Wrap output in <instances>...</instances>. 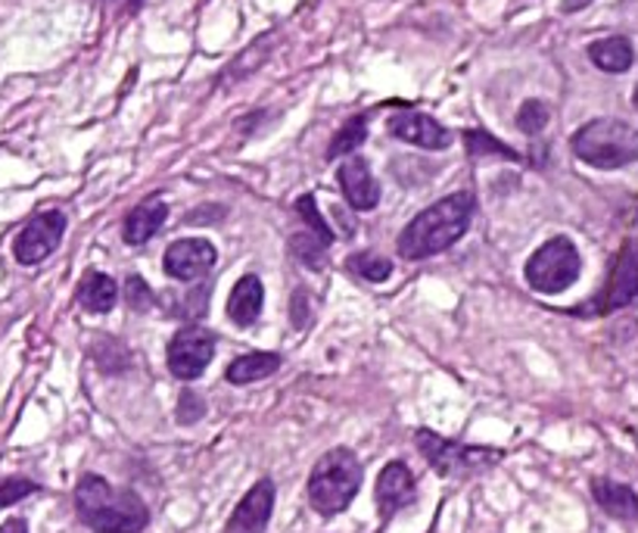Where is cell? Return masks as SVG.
Listing matches in <instances>:
<instances>
[{"label": "cell", "mask_w": 638, "mask_h": 533, "mask_svg": "<svg viewBox=\"0 0 638 533\" xmlns=\"http://www.w3.org/2000/svg\"><path fill=\"white\" fill-rule=\"evenodd\" d=\"M75 512L94 533H141L150 509L134 490H119L100 475H81L75 483Z\"/></svg>", "instance_id": "obj_1"}, {"label": "cell", "mask_w": 638, "mask_h": 533, "mask_svg": "<svg viewBox=\"0 0 638 533\" xmlns=\"http://www.w3.org/2000/svg\"><path fill=\"white\" fill-rule=\"evenodd\" d=\"M474 219V197L471 194H452L446 200L427 206L420 216L405 225V231L399 235V250L405 259H430L449 250L452 243L468 235Z\"/></svg>", "instance_id": "obj_2"}, {"label": "cell", "mask_w": 638, "mask_h": 533, "mask_svg": "<svg viewBox=\"0 0 638 533\" xmlns=\"http://www.w3.org/2000/svg\"><path fill=\"white\" fill-rule=\"evenodd\" d=\"M359 487H362V461H359V456L346 446L328 449L321 459L315 461L309 475L311 509L324 518L340 515L352 505Z\"/></svg>", "instance_id": "obj_3"}, {"label": "cell", "mask_w": 638, "mask_h": 533, "mask_svg": "<svg viewBox=\"0 0 638 533\" xmlns=\"http://www.w3.org/2000/svg\"><path fill=\"white\" fill-rule=\"evenodd\" d=\"M573 153L595 168H620L638 160V131L620 119H595L573 134Z\"/></svg>", "instance_id": "obj_4"}, {"label": "cell", "mask_w": 638, "mask_h": 533, "mask_svg": "<svg viewBox=\"0 0 638 533\" xmlns=\"http://www.w3.org/2000/svg\"><path fill=\"white\" fill-rule=\"evenodd\" d=\"M420 456L433 465V471L442 478H474L495 468L502 461V449H490V446H468V443L449 440V437H439L433 431H418L415 434Z\"/></svg>", "instance_id": "obj_5"}, {"label": "cell", "mask_w": 638, "mask_h": 533, "mask_svg": "<svg viewBox=\"0 0 638 533\" xmlns=\"http://www.w3.org/2000/svg\"><path fill=\"white\" fill-rule=\"evenodd\" d=\"M580 269L583 262H580L573 240L551 238L527 259L524 275H527L529 287L539 294H564L570 284H576Z\"/></svg>", "instance_id": "obj_6"}, {"label": "cell", "mask_w": 638, "mask_h": 533, "mask_svg": "<svg viewBox=\"0 0 638 533\" xmlns=\"http://www.w3.org/2000/svg\"><path fill=\"white\" fill-rule=\"evenodd\" d=\"M216 356V334L202 325H187L182 331L172 337L168 352H165V362L168 371L182 381H197L206 366L212 362Z\"/></svg>", "instance_id": "obj_7"}, {"label": "cell", "mask_w": 638, "mask_h": 533, "mask_svg": "<svg viewBox=\"0 0 638 533\" xmlns=\"http://www.w3.org/2000/svg\"><path fill=\"white\" fill-rule=\"evenodd\" d=\"M66 235V216L59 209H47L29 221L13 240V257L22 265H37L54 253Z\"/></svg>", "instance_id": "obj_8"}, {"label": "cell", "mask_w": 638, "mask_h": 533, "mask_svg": "<svg viewBox=\"0 0 638 533\" xmlns=\"http://www.w3.org/2000/svg\"><path fill=\"white\" fill-rule=\"evenodd\" d=\"M216 259H219V253H216V247L209 240L184 238L175 240L165 250L163 269L165 275H172L175 281H200L216 265Z\"/></svg>", "instance_id": "obj_9"}, {"label": "cell", "mask_w": 638, "mask_h": 533, "mask_svg": "<svg viewBox=\"0 0 638 533\" xmlns=\"http://www.w3.org/2000/svg\"><path fill=\"white\" fill-rule=\"evenodd\" d=\"M374 499H377L381 518L399 515L402 509H408L418 499V483H415V475L408 471L405 461H389L377 475Z\"/></svg>", "instance_id": "obj_10"}, {"label": "cell", "mask_w": 638, "mask_h": 533, "mask_svg": "<svg viewBox=\"0 0 638 533\" xmlns=\"http://www.w3.org/2000/svg\"><path fill=\"white\" fill-rule=\"evenodd\" d=\"M274 512V483L262 478L246 497L240 499L221 533H265Z\"/></svg>", "instance_id": "obj_11"}, {"label": "cell", "mask_w": 638, "mask_h": 533, "mask_svg": "<svg viewBox=\"0 0 638 533\" xmlns=\"http://www.w3.org/2000/svg\"><path fill=\"white\" fill-rule=\"evenodd\" d=\"M638 296V250L636 247H623V253L614 262L610 281L604 287V294L598 296L595 313H614L629 306Z\"/></svg>", "instance_id": "obj_12"}, {"label": "cell", "mask_w": 638, "mask_h": 533, "mask_svg": "<svg viewBox=\"0 0 638 533\" xmlns=\"http://www.w3.org/2000/svg\"><path fill=\"white\" fill-rule=\"evenodd\" d=\"M389 134H396L399 141H408V144H418L424 150H442L452 144V134L442 129L437 119L415 110L396 112L389 119Z\"/></svg>", "instance_id": "obj_13"}, {"label": "cell", "mask_w": 638, "mask_h": 533, "mask_svg": "<svg viewBox=\"0 0 638 533\" xmlns=\"http://www.w3.org/2000/svg\"><path fill=\"white\" fill-rule=\"evenodd\" d=\"M337 178H340V187H343V194H346V203L352 209H359V213H371L377 203H381V184L377 178L371 175V168L362 156H352L346 160L340 172H337Z\"/></svg>", "instance_id": "obj_14"}, {"label": "cell", "mask_w": 638, "mask_h": 533, "mask_svg": "<svg viewBox=\"0 0 638 533\" xmlns=\"http://www.w3.org/2000/svg\"><path fill=\"white\" fill-rule=\"evenodd\" d=\"M592 497L604 512L617 521H638V493L629 483H617L610 478L592 480Z\"/></svg>", "instance_id": "obj_15"}, {"label": "cell", "mask_w": 638, "mask_h": 533, "mask_svg": "<svg viewBox=\"0 0 638 533\" xmlns=\"http://www.w3.org/2000/svg\"><path fill=\"white\" fill-rule=\"evenodd\" d=\"M165 219H168V203L163 197H150L128 213L125 225H122V238L128 243H146L150 238H156V231L163 228Z\"/></svg>", "instance_id": "obj_16"}, {"label": "cell", "mask_w": 638, "mask_h": 533, "mask_svg": "<svg viewBox=\"0 0 638 533\" xmlns=\"http://www.w3.org/2000/svg\"><path fill=\"white\" fill-rule=\"evenodd\" d=\"M262 300H265V291H262V281L258 275H243L234 284V291L228 296V315L231 322H238L240 328L253 325L258 313H262Z\"/></svg>", "instance_id": "obj_17"}, {"label": "cell", "mask_w": 638, "mask_h": 533, "mask_svg": "<svg viewBox=\"0 0 638 533\" xmlns=\"http://www.w3.org/2000/svg\"><path fill=\"white\" fill-rule=\"evenodd\" d=\"M75 296H78L81 309H88V313H110L116 300H119V284L103 272H88L81 278Z\"/></svg>", "instance_id": "obj_18"}, {"label": "cell", "mask_w": 638, "mask_h": 533, "mask_svg": "<svg viewBox=\"0 0 638 533\" xmlns=\"http://www.w3.org/2000/svg\"><path fill=\"white\" fill-rule=\"evenodd\" d=\"M588 56H592V63H595L598 69H604V73H626V69L632 66V59H636L632 44L620 35L595 41V44L588 47Z\"/></svg>", "instance_id": "obj_19"}, {"label": "cell", "mask_w": 638, "mask_h": 533, "mask_svg": "<svg viewBox=\"0 0 638 533\" xmlns=\"http://www.w3.org/2000/svg\"><path fill=\"white\" fill-rule=\"evenodd\" d=\"M277 368H280V356H274V352H246V356H240L228 366V381L231 384H255V381L274 374Z\"/></svg>", "instance_id": "obj_20"}, {"label": "cell", "mask_w": 638, "mask_h": 533, "mask_svg": "<svg viewBox=\"0 0 638 533\" xmlns=\"http://www.w3.org/2000/svg\"><path fill=\"white\" fill-rule=\"evenodd\" d=\"M365 138H367L365 116L349 119L346 126L333 134V141H330V150H328V160H340V156H346V153H355V150L365 144Z\"/></svg>", "instance_id": "obj_21"}, {"label": "cell", "mask_w": 638, "mask_h": 533, "mask_svg": "<svg viewBox=\"0 0 638 533\" xmlns=\"http://www.w3.org/2000/svg\"><path fill=\"white\" fill-rule=\"evenodd\" d=\"M464 148H468V156H474V160H480V156H502V160H520L517 156V150H510L508 144H502L498 138H493V134H486V131H464Z\"/></svg>", "instance_id": "obj_22"}, {"label": "cell", "mask_w": 638, "mask_h": 533, "mask_svg": "<svg viewBox=\"0 0 638 533\" xmlns=\"http://www.w3.org/2000/svg\"><path fill=\"white\" fill-rule=\"evenodd\" d=\"M346 265L352 275L374 281V284H381V281L393 275V259L377 257V253H355V257H349Z\"/></svg>", "instance_id": "obj_23"}, {"label": "cell", "mask_w": 638, "mask_h": 533, "mask_svg": "<svg viewBox=\"0 0 638 533\" xmlns=\"http://www.w3.org/2000/svg\"><path fill=\"white\" fill-rule=\"evenodd\" d=\"M290 253L299 262H306L309 269H324L328 265V243L318 240L315 235H296V238H290Z\"/></svg>", "instance_id": "obj_24"}, {"label": "cell", "mask_w": 638, "mask_h": 533, "mask_svg": "<svg viewBox=\"0 0 638 533\" xmlns=\"http://www.w3.org/2000/svg\"><path fill=\"white\" fill-rule=\"evenodd\" d=\"M548 119H551V112H548V107L542 100H527V104L520 107V112H517V129L524 131V134H529V138H536V134L548 126Z\"/></svg>", "instance_id": "obj_25"}, {"label": "cell", "mask_w": 638, "mask_h": 533, "mask_svg": "<svg viewBox=\"0 0 638 533\" xmlns=\"http://www.w3.org/2000/svg\"><path fill=\"white\" fill-rule=\"evenodd\" d=\"M296 213L302 216V219L309 221L311 235L318 240H324V243H333V235H330V228L324 225V219H321V213H318V206H315V197L311 194H302L299 200H296Z\"/></svg>", "instance_id": "obj_26"}, {"label": "cell", "mask_w": 638, "mask_h": 533, "mask_svg": "<svg viewBox=\"0 0 638 533\" xmlns=\"http://www.w3.org/2000/svg\"><path fill=\"white\" fill-rule=\"evenodd\" d=\"M37 493V483L29 478H7L0 480V509H10L16 505L19 499H29Z\"/></svg>", "instance_id": "obj_27"}, {"label": "cell", "mask_w": 638, "mask_h": 533, "mask_svg": "<svg viewBox=\"0 0 638 533\" xmlns=\"http://www.w3.org/2000/svg\"><path fill=\"white\" fill-rule=\"evenodd\" d=\"M125 300L131 309H138V313H146L150 306H153V291H150V284H146L141 275H128L125 278Z\"/></svg>", "instance_id": "obj_28"}, {"label": "cell", "mask_w": 638, "mask_h": 533, "mask_svg": "<svg viewBox=\"0 0 638 533\" xmlns=\"http://www.w3.org/2000/svg\"><path fill=\"white\" fill-rule=\"evenodd\" d=\"M175 415H178V424H197L206 415V403H202L200 393H194V390H184L182 396H178V409H175Z\"/></svg>", "instance_id": "obj_29"}, {"label": "cell", "mask_w": 638, "mask_h": 533, "mask_svg": "<svg viewBox=\"0 0 638 533\" xmlns=\"http://www.w3.org/2000/svg\"><path fill=\"white\" fill-rule=\"evenodd\" d=\"M265 47H268V37L255 41L253 47H250V51H246L243 56H238V63H234V66L228 69V78H240V75L253 73L255 66H258V63H262V59L268 56V51H265Z\"/></svg>", "instance_id": "obj_30"}, {"label": "cell", "mask_w": 638, "mask_h": 533, "mask_svg": "<svg viewBox=\"0 0 638 533\" xmlns=\"http://www.w3.org/2000/svg\"><path fill=\"white\" fill-rule=\"evenodd\" d=\"M306 309H309V300H306V291H299V294H296V300L290 303L293 322H296L299 328H306V322H309V318H306Z\"/></svg>", "instance_id": "obj_31"}, {"label": "cell", "mask_w": 638, "mask_h": 533, "mask_svg": "<svg viewBox=\"0 0 638 533\" xmlns=\"http://www.w3.org/2000/svg\"><path fill=\"white\" fill-rule=\"evenodd\" d=\"M0 533H29V524L22 518H10V521L0 524Z\"/></svg>", "instance_id": "obj_32"}, {"label": "cell", "mask_w": 638, "mask_h": 533, "mask_svg": "<svg viewBox=\"0 0 638 533\" xmlns=\"http://www.w3.org/2000/svg\"><path fill=\"white\" fill-rule=\"evenodd\" d=\"M588 3H592V0H561V10H564V13H576V10H585Z\"/></svg>", "instance_id": "obj_33"}, {"label": "cell", "mask_w": 638, "mask_h": 533, "mask_svg": "<svg viewBox=\"0 0 638 533\" xmlns=\"http://www.w3.org/2000/svg\"><path fill=\"white\" fill-rule=\"evenodd\" d=\"M629 209H632V216H629V221H632V225H629V228H632V231L638 235V197L636 200H629Z\"/></svg>", "instance_id": "obj_34"}, {"label": "cell", "mask_w": 638, "mask_h": 533, "mask_svg": "<svg viewBox=\"0 0 638 533\" xmlns=\"http://www.w3.org/2000/svg\"><path fill=\"white\" fill-rule=\"evenodd\" d=\"M107 3H119V7L125 3L128 13H134V10H141V0H107Z\"/></svg>", "instance_id": "obj_35"}, {"label": "cell", "mask_w": 638, "mask_h": 533, "mask_svg": "<svg viewBox=\"0 0 638 533\" xmlns=\"http://www.w3.org/2000/svg\"><path fill=\"white\" fill-rule=\"evenodd\" d=\"M632 100H636V110H638V85H636V94H632Z\"/></svg>", "instance_id": "obj_36"}]
</instances>
